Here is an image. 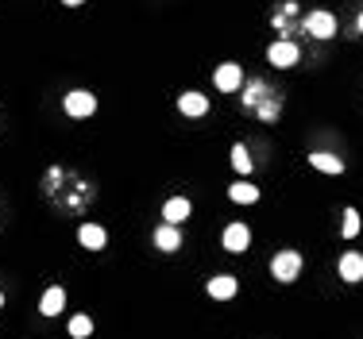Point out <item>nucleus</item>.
<instances>
[{
  "mask_svg": "<svg viewBox=\"0 0 363 339\" xmlns=\"http://www.w3.org/2000/svg\"><path fill=\"white\" fill-rule=\"evenodd\" d=\"M209 297L232 301V297H236V278H232V274H216V278H209Z\"/></svg>",
  "mask_w": 363,
  "mask_h": 339,
  "instance_id": "8",
  "label": "nucleus"
},
{
  "mask_svg": "<svg viewBox=\"0 0 363 339\" xmlns=\"http://www.w3.org/2000/svg\"><path fill=\"white\" fill-rule=\"evenodd\" d=\"M0 308H4V293H0Z\"/></svg>",
  "mask_w": 363,
  "mask_h": 339,
  "instance_id": "21",
  "label": "nucleus"
},
{
  "mask_svg": "<svg viewBox=\"0 0 363 339\" xmlns=\"http://www.w3.org/2000/svg\"><path fill=\"white\" fill-rule=\"evenodd\" d=\"M232 166H236L239 174H248L251 170V155H248V147L239 143V147H232Z\"/></svg>",
  "mask_w": 363,
  "mask_h": 339,
  "instance_id": "17",
  "label": "nucleus"
},
{
  "mask_svg": "<svg viewBox=\"0 0 363 339\" xmlns=\"http://www.w3.org/2000/svg\"><path fill=\"white\" fill-rule=\"evenodd\" d=\"M340 278H344V281H360L363 278V255L348 251V255L340 258Z\"/></svg>",
  "mask_w": 363,
  "mask_h": 339,
  "instance_id": "14",
  "label": "nucleus"
},
{
  "mask_svg": "<svg viewBox=\"0 0 363 339\" xmlns=\"http://www.w3.org/2000/svg\"><path fill=\"white\" fill-rule=\"evenodd\" d=\"M340 232H344V239H355V235H360V212H355V208L344 212V228H340Z\"/></svg>",
  "mask_w": 363,
  "mask_h": 339,
  "instance_id": "18",
  "label": "nucleus"
},
{
  "mask_svg": "<svg viewBox=\"0 0 363 339\" xmlns=\"http://www.w3.org/2000/svg\"><path fill=\"white\" fill-rule=\"evenodd\" d=\"M251 243V232H248V223H228L224 228V247L232 251V255H244Z\"/></svg>",
  "mask_w": 363,
  "mask_h": 339,
  "instance_id": "6",
  "label": "nucleus"
},
{
  "mask_svg": "<svg viewBox=\"0 0 363 339\" xmlns=\"http://www.w3.org/2000/svg\"><path fill=\"white\" fill-rule=\"evenodd\" d=\"M213 85L221 93H236L239 85H244V70L236 66V62H224V66H216V74H213Z\"/></svg>",
  "mask_w": 363,
  "mask_h": 339,
  "instance_id": "4",
  "label": "nucleus"
},
{
  "mask_svg": "<svg viewBox=\"0 0 363 339\" xmlns=\"http://www.w3.org/2000/svg\"><path fill=\"white\" fill-rule=\"evenodd\" d=\"M228 197L236 200V205H255L259 200V185H248V182H236L228 189Z\"/></svg>",
  "mask_w": 363,
  "mask_h": 339,
  "instance_id": "15",
  "label": "nucleus"
},
{
  "mask_svg": "<svg viewBox=\"0 0 363 339\" xmlns=\"http://www.w3.org/2000/svg\"><path fill=\"white\" fill-rule=\"evenodd\" d=\"M267 62L279 66V70H290L297 62V47H294V42H286V39L271 42V47H267Z\"/></svg>",
  "mask_w": 363,
  "mask_h": 339,
  "instance_id": "5",
  "label": "nucleus"
},
{
  "mask_svg": "<svg viewBox=\"0 0 363 339\" xmlns=\"http://www.w3.org/2000/svg\"><path fill=\"white\" fill-rule=\"evenodd\" d=\"M70 336H74V339H89L93 336V320H89V316H74V320H70Z\"/></svg>",
  "mask_w": 363,
  "mask_h": 339,
  "instance_id": "16",
  "label": "nucleus"
},
{
  "mask_svg": "<svg viewBox=\"0 0 363 339\" xmlns=\"http://www.w3.org/2000/svg\"><path fill=\"white\" fill-rule=\"evenodd\" d=\"M155 247H158V251H178V247H182L178 223H163V228H155Z\"/></svg>",
  "mask_w": 363,
  "mask_h": 339,
  "instance_id": "10",
  "label": "nucleus"
},
{
  "mask_svg": "<svg viewBox=\"0 0 363 339\" xmlns=\"http://www.w3.org/2000/svg\"><path fill=\"white\" fill-rule=\"evenodd\" d=\"M306 31L313 35V39H332V35H336V16L325 12V8L309 12V16H306Z\"/></svg>",
  "mask_w": 363,
  "mask_h": 339,
  "instance_id": "2",
  "label": "nucleus"
},
{
  "mask_svg": "<svg viewBox=\"0 0 363 339\" xmlns=\"http://www.w3.org/2000/svg\"><path fill=\"white\" fill-rule=\"evenodd\" d=\"M66 112H70V116H77V120L93 116V112H97V97H93L89 89H74V93H66Z\"/></svg>",
  "mask_w": 363,
  "mask_h": 339,
  "instance_id": "3",
  "label": "nucleus"
},
{
  "mask_svg": "<svg viewBox=\"0 0 363 339\" xmlns=\"http://www.w3.org/2000/svg\"><path fill=\"white\" fill-rule=\"evenodd\" d=\"M62 4H66V8H77V4H82V0H62Z\"/></svg>",
  "mask_w": 363,
  "mask_h": 339,
  "instance_id": "19",
  "label": "nucleus"
},
{
  "mask_svg": "<svg viewBox=\"0 0 363 339\" xmlns=\"http://www.w3.org/2000/svg\"><path fill=\"white\" fill-rule=\"evenodd\" d=\"M297 274H302V255H297V251H279V255L271 258V278L294 281Z\"/></svg>",
  "mask_w": 363,
  "mask_h": 339,
  "instance_id": "1",
  "label": "nucleus"
},
{
  "mask_svg": "<svg viewBox=\"0 0 363 339\" xmlns=\"http://www.w3.org/2000/svg\"><path fill=\"white\" fill-rule=\"evenodd\" d=\"M355 27H360V31H363V12H360V19H355Z\"/></svg>",
  "mask_w": 363,
  "mask_h": 339,
  "instance_id": "20",
  "label": "nucleus"
},
{
  "mask_svg": "<svg viewBox=\"0 0 363 339\" xmlns=\"http://www.w3.org/2000/svg\"><path fill=\"white\" fill-rule=\"evenodd\" d=\"M178 108H182V116L198 120V116H205V112H209V97H205V93H182Z\"/></svg>",
  "mask_w": 363,
  "mask_h": 339,
  "instance_id": "7",
  "label": "nucleus"
},
{
  "mask_svg": "<svg viewBox=\"0 0 363 339\" xmlns=\"http://www.w3.org/2000/svg\"><path fill=\"white\" fill-rule=\"evenodd\" d=\"M77 239H82V247L101 251V247L108 243V235H105V228H97V223H82V232H77Z\"/></svg>",
  "mask_w": 363,
  "mask_h": 339,
  "instance_id": "12",
  "label": "nucleus"
},
{
  "mask_svg": "<svg viewBox=\"0 0 363 339\" xmlns=\"http://www.w3.org/2000/svg\"><path fill=\"white\" fill-rule=\"evenodd\" d=\"M62 308H66V290H62V285H54V290L43 293V305H39L43 316H58Z\"/></svg>",
  "mask_w": 363,
  "mask_h": 339,
  "instance_id": "11",
  "label": "nucleus"
},
{
  "mask_svg": "<svg viewBox=\"0 0 363 339\" xmlns=\"http://www.w3.org/2000/svg\"><path fill=\"white\" fill-rule=\"evenodd\" d=\"M190 212H193V205L186 197H170V200H166V208H163L166 223H186V220H190Z\"/></svg>",
  "mask_w": 363,
  "mask_h": 339,
  "instance_id": "9",
  "label": "nucleus"
},
{
  "mask_svg": "<svg viewBox=\"0 0 363 339\" xmlns=\"http://www.w3.org/2000/svg\"><path fill=\"white\" fill-rule=\"evenodd\" d=\"M309 162H313L321 174H344V162H340L336 155H329V150H313V155H309Z\"/></svg>",
  "mask_w": 363,
  "mask_h": 339,
  "instance_id": "13",
  "label": "nucleus"
}]
</instances>
